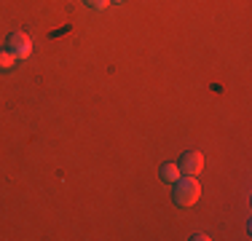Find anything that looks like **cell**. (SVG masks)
I'll return each mask as SVG.
<instances>
[{"label":"cell","mask_w":252,"mask_h":241,"mask_svg":"<svg viewBox=\"0 0 252 241\" xmlns=\"http://www.w3.org/2000/svg\"><path fill=\"white\" fill-rule=\"evenodd\" d=\"M199 196H201V185L196 182V177L185 174V177H180L175 182V201L180 207H193L199 201Z\"/></svg>","instance_id":"1"},{"label":"cell","mask_w":252,"mask_h":241,"mask_svg":"<svg viewBox=\"0 0 252 241\" xmlns=\"http://www.w3.org/2000/svg\"><path fill=\"white\" fill-rule=\"evenodd\" d=\"M110 3H124V0H110Z\"/></svg>","instance_id":"7"},{"label":"cell","mask_w":252,"mask_h":241,"mask_svg":"<svg viewBox=\"0 0 252 241\" xmlns=\"http://www.w3.org/2000/svg\"><path fill=\"white\" fill-rule=\"evenodd\" d=\"M8 51L14 54L16 59H27L32 54V40L25 32H11L8 35Z\"/></svg>","instance_id":"2"},{"label":"cell","mask_w":252,"mask_h":241,"mask_svg":"<svg viewBox=\"0 0 252 241\" xmlns=\"http://www.w3.org/2000/svg\"><path fill=\"white\" fill-rule=\"evenodd\" d=\"M180 172L183 174H190V177H196V174L204 169V155L196 153V150H190V153H185L183 158H180Z\"/></svg>","instance_id":"3"},{"label":"cell","mask_w":252,"mask_h":241,"mask_svg":"<svg viewBox=\"0 0 252 241\" xmlns=\"http://www.w3.org/2000/svg\"><path fill=\"white\" fill-rule=\"evenodd\" d=\"M86 5H92V8H97V11H102V8H107V3L110 0H83Z\"/></svg>","instance_id":"6"},{"label":"cell","mask_w":252,"mask_h":241,"mask_svg":"<svg viewBox=\"0 0 252 241\" xmlns=\"http://www.w3.org/2000/svg\"><path fill=\"white\" fill-rule=\"evenodd\" d=\"M16 67V57L11 51H0V72H8Z\"/></svg>","instance_id":"5"},{"label":"cell","mask_w":252,"mask_h":241,"mask_svg":"<svg viewBox=\"0 0 252 241\" xmlns=\"http://www.w3.org/2000/svg\"><path fill=\"white\" fill-rule=\"evenodd\" d=\"M180 174H183V172H180L177 164H164V166H161V180H164V182H177Z\"/></svg>","instance_id":"4"}]
</instances>
